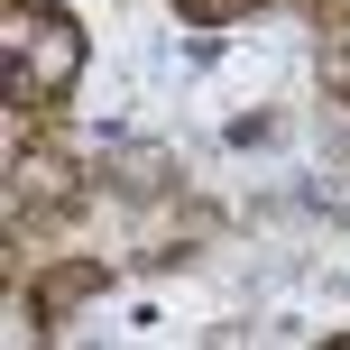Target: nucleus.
Instances as JSON below:
<instances>
[{
    "mask_svg": "<svg viewBox=\"0 0 350 350\" xmlns=\"http://www.w3.org/2000/svg\"><path fill=\"white\" fill-rule=\"evenodd\" d=\"M74 65H83V37L65 18H37V74H18V92H65Z\"/></svg>",
    "mask_w": 350,
    "mask_h": 350,
    "instance_id": "1",
    "label": "nucleus"
}]
</instances>
